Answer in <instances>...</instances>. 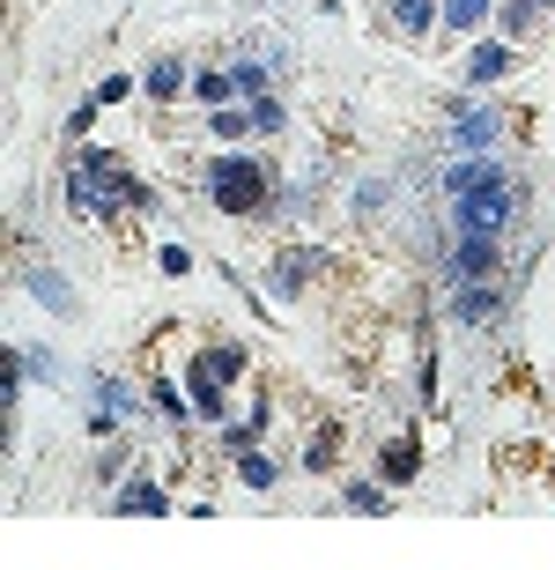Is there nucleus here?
<instances>
[{
  "label": "nucleus",
  "instance_id": "nucleus-18",
  "mask_svg": "<svg viewBox=\"0 0 555 570\" xmlns=\"http://www.w3.org/2000/svg\"><path fill=\"white\" fill-rule=\"evenodd\" d=\"M260 437H266V415L238 422V430H230V422H222V452H230V460H244V452H260Z\"/></svg>",
  "mask_w": 555,
  "mask_h": 570
},
{
  "label": "nucleus",
  "instance_id": "nucleus-15",
  "mask_svg": "<svg viewBox=\"0 0 555 570\" xmlns=\"http://www.w3.org/2000/svg\"><path fill=\"white\" fill-rule=\"evenodd\" d=\"M142 89H148V97H156V104H170V97H178V89H186V67H178V60H156V67H148V75H142Z\"/></svg>",
  "mask_w": 555,
  "mask_h": 570
},
{
  "label": "nucleus",
  "instance_id": "nucleus-27",
  "mask_svg": "<svg viewBox=\"0 0 555 570\" xmlns=\"http://www.w3.org/2000/svg\"><path fill=\"white\" fill-rule=\"evenodd\" d=\"M533 8H555V0H533Z\"/></svg>",
  "mask_w": 555,
  "mask_h": 570
},
{
  "label": "nucleus",
  "instance_id": "nucleus-12",
  "mask_svg": "<svg viewBox=\"0 0 555 570\" xmlns=\"http://www.w3.org/2000/svg\"><path fill=\"white\" fill-rule=\"evenodd\" d=\"M392 23L408 30V38H430L444 23V0H392Z\"/></svg>",
  "mask_w": 555,
  "mask_h": 570
},
{
  "label": "nucleus",
  "instance_id": "nucleus-25",
  "mask_svg": "<svg viewBox=\"0 0 555 570\" xmlns=\"http://www.w3.org/2000/svg\"><path fill=\"white\" fill-rule=\"evenodd\" d=\"M156 267H164V274H186V267H193V252H186V245H164V252H156Z\"/></svg>",
  "mask_w": 555,
  "mask_h": 570
},
{
  "label": "nucleus",
  "instance_id": "nucleus-23",
  "mask_svg": "<svg viewBox=\"0 0 555 570\" xmlns=\"http://www.w3.org/2000/svg\"><path fill=\"white\" fill-rule=\"evenodd\" d=\"M238 89H244V97H266V67H260V60H244V67H238Z\"/></svg>",
  "mask_w": 555,
  "mask_h": 570
},
{
  "label": "nucleus",
  "instance_id": "nucleus-13",
  "mask_svg": "<svg viewBox=\"0 0 555 570\" xmlns=\"http://www.w3.org/2000/svg\"><path fill=\"white\" fill-rule=\"evenodd\" d=\"M489 8H496V0H444V30H452V38H474V30L489 23Z\"/></svg>",
  "mask_w": 555,
  "mask_h": 570
},
{
  "label": "nucleus",
  "instance_id": "nucleus-20",
  "mask_svg": "<svg viewBox=\"0 0 555 570\" xmlns=\"http://www.w3.org/2000/svg\"><path fill=\"white\" fill-rule=\"evenodd\" d=\"M348 511L378 519V511H386V489H378V482H348Z\"/></svg>",
  "mask_w": 555,
  "mask_h": 570
},
{
  "label": "nucleus",
  "instance_id": "nucleus-19",
  "mask_svg": "<svg viewBox=\"0 0 555 570\" xmlns=\"http://www.w3.org/2000/svg\"><path fill=\"white\" fill-rule=\"evenodd\" d=\"M193 89H200V104H230L238 75H216V67H200V75H193Z\"/></svg>",
  "mask_w": 555,
  "mask_h": 570
},
{
  "label": "nucleus",
  "instance_id": "nucleus-9",
  "mask_svg": "<svg viewBox=\"0 0 555 570\" xmlns=\"http://www.w3.org/2000/svg\"><path fill=\"white\" fill-rule=\"evenodd\" d=\"M186 378H193V408H200V422H222V415H230V408H222V393H230V386H222V378L208 371L200 356L186 363Z\"/></svg>",
  "mask_w": 555,
  "mask_h": 570
},
{
  "label": "nucleus",
  "instance_id": "nucleus-7",
  "mask_svg": "<svg viewBox=\"0 0 555 570\" xmlns=\"http://www.w3.org/2000/svg\"><path fill=\"white\" fill-rule=\"evenodd\" d=\"M511 75V38H489V45L467 52V82L474 89H489V82H504Z\"/></svg>",
  "mask_w": 555,
  "mask_h": 570
},
{
  "label": "nucleus",
  "instance_id": "nucleus-2",
  "mask_svg": "<svg viewBox=\"0 0 555 570\" xmlns=\"http://www.w3.org/2000/svg\"><path fill=\"white\" fill-rule=\"evenodd\" d=\"M444 200H452L459 238H496L511 223V186H496V193H444Z\"/></svg>",
  "mask_w": 555,
  "mask_h": 570
},
{
  "label": "nucleus",
  "instance_id": "nucleus-24",
  "mask_svg": "<svg viewBox=\"0 0 555 570\" xmlns=\"http://www.w3.org/2000/svg\"><path fill=\"white\" fill-rule=\"evenodd\" d=\"M252 126H260V134H274V126H282V104H274V97H252Z\"/></svg>",
  "mask_w": 555,
  "mask_h": 570
},
{
  "label": "nucleus",
  "instance_id": "nucleus-22",
  "mask_svg": "<svg viewBox=\"0 0 555 570\" xmlns=\"http://www.w3.org/2000/svg\"><path fill=\"white\" fill-rule=\"evenodd\" d=\"M526 23H533V0H511L504 15H496V30H504L511 45H519V38H526Z\"/></svg>",
  "mask_w": 555,
  "mask_h": 570
},
{
  "label": "nucleus",
  "instance_id": "nucleus-14",
  "mask_svg": "<svg viewBox=\"0 0 555 570\" xmlns=\"http://www.w3.org/2000/svg\"><path fill=\"white\" fill-rule=\"evenodd\" d=\"M208 134H216L222 149H230V141H244V134H260V126H252V112H238V104H216V112H208Z\"/></svg>",
  "mask_w": 555,
  "mask_h": 570
},
{
  "label": "nucleus",
  "instance_id": "nucleus-26",
  "mask_svg": "<svg viewBox=\"0 0 555 570\" xmlns=\"http://www.w3.org/2000/svg\"><path fill=\"white\" fill-rule=\"evenodd\" d=\"M126 89H134V82H126V75H104V82H97V104H119Z\"/></svg>",
  "mask_w": 555,
  "mask_h": 570
},
{
  "label": "nucleus",
  "instance_id": "nucleus-21",
  "mask_svg": "<svg viewBox=\"0 0 555 570\" xmlns=\"http://www.w3.org/2000/svg\"><path fill=\"white\" fill-rule=\"evenodd\" d=\"M238 482H244V489H274V460L244 452V460H238Z\"/></svg>",
  "mask_w": 555,
  "mask_h": 570
},
{
  "label": "nucleus",
  "instance_id": "nucleus-11",
  "mask_svg": "<svg viewBox=\"0 0 555 570\" xmlns=\"http://www.w3.org/2000/svg\"><path fill=\"white\" fill-rule=\"evenodd\" d=\"M304 274H312V260H304V252H290V245H282V252H274V274H266V289H274V297L290 304L296 289H304Z\"/></svg>",
  "mask_w": 555,
  "mask_h": 570
},
{
  "label": "nucleus",
  "instance_id": "nucleus-3",
  "mask_svg": "<svg viewBox=\"0 0 555 570\" xmlns=\"http://www.w3.org/2000/svg\"><path fill=\"white\" fill-rule=\"evenodd\" d=\"M504 312V289L496 282H452V319L459 326H489Z\"/></svg>",
  "mask_w": 555,
  "mask_h": 570
},
{
  "label": "nucleus",
  "instance_id": "nucleus-5",
  "mask_svg": "<svg viewBox=\"0 0 555 570\" xmlns=\"http://www.w3.org/2000/svg\"><path fill=\"white\" fill-rule=\"evenodd\" d=\"M452 282H496V238H459L452 245Z\"/></svg>",
  "mask_w": 555,
  "mask_h": 570
},
{
  "label": "nucleus",
  "instance_id": "nucleus-17",
  "mask_svg": "<svg viewBox=\"0 0 555 570\" xmlns=\"http://www.w3.org/2000/svg\"><path fill=\"white\" fill-rule=\"evenodd\" d=\"M148 400H156V415H164L170 430H178V422H193V408H186V393H178L170 378H156V386H148Z\"/></svg>",
  "mask_w": 555,
  "mask_h": 570
},
{
  "label": "nucleus",
  "instance_id": "nucleus-8",
  "mask_svg": "<svg viewBox=\"0 0 555 570\" xmlns=\"http://www.w3.org/2000/svg\"><path fill=\"white\" fill-rule=\"evenodd\" d=\"M496 134H504V119H496V112H459V119H452V141L467 156H489V141H496Z\"/></svg>",
  "mask_w": 555,
  "mask_h": 570
},
{
  "label": "nucleus",
  "instance_id": "nucleus-6",
  "mask_svg": "<svg viewBox=\"0 0 555 570\" xmlns=\"http://www.w3.org/2000/svg\"><path fill=\"white\" fill-rule=\"evenodd\" d=\"M112 511H126V519H164V511H170V496L156 489L148 474H134V482H126V489L112 496Z\"/></svg>",
  "mask_w": 555,
  "mask_h": 570
},
{
  "label": "nucleus",
  "instance_id": "nucleus-4",
  "mask_svg": "<svg viewBox=\"0 0 555 570\" xmlns=\"http://www.w3.org/2000/svg\"><path fill=\"white\" fill-rule=\"evenodd\" d=\"M496 186H511L504 163H489V156H459L452 171H444V193H496Z\"/></svg>",
  "mask_w": 555,
  "mask_h": 570
},
{
  "label": "nucleus",
  "instance_id": "nucleus-16",
  "mask_svg": "<svg viewBox=\"0 0 555 570\" xmlns=\"http://www.w3.org/2000/svg\"><path fill=\"white\" fill-rule=\"evenodd\" d=\"M30 289L45 297V312H74V289H67V274H45V267H30Z\"/></svg>",
  "mask_w": 555,
  "mask_h": 570
},
{
  "label": "nucleus",
  "instance_id": "nucleus-10",
  "mask_svg": "<svg viewBox=\"0 0 555 570\" xmlns=\"http://www.w3.org/2000/svg\"><path fill=\"white\" fill-rule=\"evenodd\" d=\"M415 467H422V452H415V437H392L386 452H378V482H392V489H408Z\"/></svg>",
  "mask_w": 555,
  "mask_h": 570
},
{
  "label": "nucleus",
  "instance_id": "nucleus-1",
  "mask_svg": "<svg viewBox=\"0 0 555 570\" xmlns=\"http://www.w3.org/2000/svg\"><path fill=\"white\" fill-rule=\"evenodd\" d=\"M208 200H216L222 215H260L266 200H274V178L252 156H216L208 163Z\"/></svg>",
  "mask_w": 555,
  "mask_h": 570
}]
</instances>
